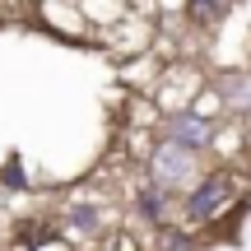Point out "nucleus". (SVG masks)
<instances>
[{
	"mask_svg": "<svg viewBox=\"0 0 251 251\" xmlns=\"http://www.w3.org/2000/svg\"><path fill=\"white\" fill-rule=\"evenodd\" d=\"M163 251H200L186 233H163Z\"/></svg>",
	"mask_w": 251,
	"mask_h": 251,
	"instance_id": "obj_5",
	"label": "nucleus"
},
{
	"mask_svg": "<svg viewBox=\"0 0 251 251\" xmlns=\"http://www.w3.org/2000/svg\"><path fill=\"white\" fill-rule=\"evenodd\" d=\"M209 135H214V126H209V117H200V112H181V117L168 121V144H181V149H191V153H196Z\"/></svg>",
	"mask_w": 251,
	"mask_h": 251,
	"instance_id": "obj_3",
	"label": "nucleus"
},
{
	"mask_svg": "<svg viewBox=\"0 0 251 251\" xmlns=\"http://www.w3.org/2000/svg\"><path fill=\"white\" fill-rule=\"evenodd\" d=\"M242 200V172L219 168L205 181H196V191L186 196V219L191 224H219L233 214V205Z\"/></svg>",
	"mask_w": 251,
	"mask_h": 251,
	"instance_id": "obj_1",
	"label": "nucleus"
},
{
	"mask_svg": "<svg viewBox=\"0 0 251 251\" xmlns=\"http://www.w3.org/2000/svg\"><path fill=\"white\" fill-rule=\"evenodd\" d=\"M228 14V0H191V19L196 24H214Z\"/></svg>",
	"mask_w": 251,
	"mask_h": 251,
	"instance_id": "obj_4",
	"label": "nucleus"
},
{
	"mask_svg": "<svg viewBox=\"0 0 251 251\" xmlns=\"http://www.w3.org/2000/svg\"><path fill=\"white\" fill-rule=\"evenodd\" d=\"M158 196H163V191H144V196H140V209H144V214H149V219H163V205H158Z\"/></svg>",
	"mask_w": 251,
	"mask_h": 251,
	"instance_id": "obj_6",
	"label": "nucleus"
},
{
	"mask_svg": "<svg viewBox=\"0 0 251 251\" xmlns=\"http://www.w3.org/2000/svg\"><path fill=\"white\" fill-rule=\"evenodd\" d=\"M33 251H70L61 237H33Z\"/></svg>",
	"mask_w": 251,
	"mask_h": 251,
	"instance_id": "obj_9",
	"label": "nucleus"
},
{
	"mask_svg": "<svg viewBox=\"0 0 251 251\" xmlns=\"http://www.w3.org/2000/svg\"><path fill=\"white\" fill-rule=\"evenodd\" d=\"M0 181H5V186H14V181H19V186H24V168H19V158H9V163H5Z\"/></svg>",
	"mask_w": 251,
	"mask_h": 251,
	"instance_id": "obj_8",
	"label": "nucleus"
},
{
	"mask_svg": "<svg viewBox=\"0 0 251 251\" xmlns=\"http://www.w3.org/2000/svg\"><path fill=\"white\" fill-rule=\"evenodd\" d=\"M107 251H140V242H135L130 233H112V242H107Z\"/></svg>",
	"mask_w": 251,
	"mask_h": 251,
	"instance_id": "obj_7",
	"label": "nucleus"
},
{
	"mask_svg": "<svg viewBox=\"0 0 251 251\" xmlns=\"http://www.w3.org/2000/svg\"><path fill=\"white\" fill-rule=\"evenodd\" d=\"M228 98H233V102H237V98L251 102V84H228Z\"/></svg>",
	"mask_w": 251,
	"mask_h": 251,
	"instance_id": "obj_10",
	"label": "nucleus"
},
{
	"mask_svg": "<svg viewBox=\"0 0 251 251\" xmlns=\"http://www.w3.org/2000/svg\"><path fill=\"white\" fill-rule=\"evenodd\" d=\"M149 177H153V191H163V196L191 186V177H196V153L181 149V144H163L149 158Z\"/></svg>",
	"mask_w": 251,
	"mask_h": 251,
	"instance_id": "obj_2",
	"label": "nucleus"
}]
</instances>
